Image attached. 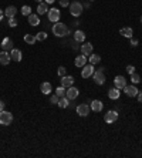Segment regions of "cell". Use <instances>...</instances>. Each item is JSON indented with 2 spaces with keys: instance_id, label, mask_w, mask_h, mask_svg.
Instances as JSON below:
<instances>
[{
  "instance_id": "obj_1",
  "label": "cell",
  "mask_w": 142,
  "mask_h": 158,
  "mask_svg": "<svg viewBox=\"0 0 142 158\" xmlns=\"http://www.w3.org/2000/svg\"><path fill=\"white\" fill-rule=\"evenodd\" d=\"M53 34L54 36H57V37H65L67 34H70V29L65 26L64 23H54V26H53Z\"/></svg>"
},
{
  "instance_id": "obj_2",
  "label": "cell",
  "mask_w": 142,
  "mask_h": 158,
  "mask_svg": "<svg viewBox=\"0 0 142 158\" xmlns=\"http://www.w3.org/2000/svg\"><path fill=\"white\" fill-rule=\"evenodd\" d=\"M82 10H84V6L80 3L78 0H74L72 3L70 4V13H71V16H74V17H78L82 14Z\"/></svg>"
},
{
  "instance_id": "obj_3",
  "label": "cell",
  "mask_w": 142,
  "mask_h": 158,
  "mask_svg": "<svg viewBox=\"0 0 142 158\" xmlns=\"http://www.w3.org/2000/svg\"><path fill=\"white\" fill-rule=\"evenodd\" d=\"M13 123V114L10 111H0V126H10Z\"/></svg>"
},
{
  "instance_id": "obj_4",
  "label": "cell",
  "mask_w": 142,
  "mask_h": 158,
  "mask_svg": "<svg viewBox=\"0 0 142 158\" xmlns=\"http://www.w3.org/2000/svg\"><path fill=\"white\" fill-rule=\"evenodd\" d=\"M93 77H94V83H95V84L103 86L104 83H105V71H104V67H103V69H98L97 71H94Z\"/></svg>"
},
{
  "instance_id": "obj_5",
  "label": "cell",
  "mask_w": 142,
  "mask_h": 158,
  "mask_svg": "<svg viewBox=\"0 0 142 158\" xmlns=\"http://www.w3.org/2000/svg\"><path fill=\"white\" fill-rule=\"evenodd\" d=\"M60 17H61V13H60V10L58 9H50L48 10V20L51 22V23H57V22H60Z\"/></svg>"
},
{
  "instance_id": "obj_6",
  "label": "cell",
  "mask_w": 142,
  "mask_h": 158,
  "mask_svg": "<svg viewBox=\"0 0 142 158\" xmlns=\"http://www.w3.org/2000/svg\"><path fill=\"white\" fill-rule=\"evenodd\" d=\"M93 74H94V64H85L82 67V71H81V77L82 79H90Z\"/></svg>"
},
{
  "instance_id": "obj_7",
  "label": "cell",
  "mask_w": 142,
  "mask_h": 158,
  "mask_svg": "<svg viewBox=\"0 0 142 158\" xmlns=\"http://www.w3.org/2000/svg\"><path fill=\"white\" fill-rule=\"evenodd\" d=\"M80 94V90L77 87H74V86H71V87L67 88V91H65V97L68 98V100H75Z\"/></svg>"
},
{
  "instance_id": "obj_8",
  "label": "cell",
  "mask_w": 142,
  "mask_h": 158,
  "mask_svg": "<svg viewBox=\"0 0 142 158\" xmlns=\"http://www.w3.org/2000/svg\"><path fill=\"white\" fill-rule=\"evenodd\" d=\"M104 120H105L107 124H112V123H115V121L118 120V113H117L115 110H110L107 114H105Z\"/></svg>"
},
{
  "instance_id": "obj_9",
  "label": "cell",
  "mask_w": 142,
  "mask_h": 158,
  "mask_svg": "<svg viewBox=\"0 0 142 158\" xmlns=\"http://www.w3.org/2000/svg\"><path fill=\"white\" fill-rule=\"evenodd\" d=\"M90 105L88 104H80V105H77V114L78 115H81V117H87L88 114H90Z\"/></svg>"
},
{
  "instance_id": "obj_10",
  "label": "cell",
  "mask_w": 142,
  "mask_h": 158,
  "mask_svg": "<svg viewBox=\"0 0 142 158\" xmlns=\"http://www.w3.org/2000/svg\"><path fill=\"white\" fill-rule=\"evenodd\" d=\"M124 91H125V94L128 95V97H136L138 93H139V90L136 88L135 84H132V86H125V87H124Z\"/></svg>"
},
{
  "instance_id": "obj_11",
  "label": "cell",
  "mask_w": 142,
  "mask_h": 158,
  "mask_svg": "<svg viewBox=\"0 0 142 158\" xmlns=\"http://www.w3.org/2000/svg\"><path fill=\"white\" fill-rule=\"evenodd\" d=\"M114 84H115V87L119 88V90H124V87L126 86V79L124 76H117L115 79H114Z\"/></svg>"
},
{
  "instance_id": "obj_12",
  "label": "cell",
  "mask_w": 142,
  "mask_h": 158,
  "mask_svg": "<svg viewBox=\"0 0 142 158\" xmlns=\"http://www.w3.org/2000/svg\"><path fill=\"white\" fill-rule=\"evenodd\" d=\"M14 44H13V40L10 39V37H4V39L1 40V50H4V51H9V50H11Z\"/></svg>"
},
{
  "instance_id": "obj_13",
  "label": "cell",
  "mask_w": 142,
  "mask_h": 158,
  "mask_svg": "<svg viewBox=\"0 0 142 158\" xmlns=\"http://www.w3.org/2000/svg\"><path fill=\"white\" fill-rule=\"evenodd\" d=\"M11 61V57H10V53H7V51H1L0 53V64L1 66H7L9 63Z\"/></svg>"
},
{
  "instance_id": "obj_14",
  "label": "cell",
  "mask_w": 142,
  "mask_h": 158,
  "mask_svg": "<svg viewBox=\"0 0 142 158\" xmlns=\"http://www.w3.org/2000/svg\"><path fill=\"white\" fill-rule=\"evenodd\" d=\"M80 50H81V54L84 56L93 54V44L91 43H82V46L80 47Z\"/></svg>"
},
{
  "instance_id": "obj_15",
  "label": "cell",
  "mask_w": 142,
  "mask_h": 158,
  "mask_svg": "<svg viewBox=\"0 0 142 158\" xmlns=\"http://www.w3.org/2000/svg\"><path fill=\"white\" fill-rule=\"evenodd\" d=\"M90 108L93 111H95V113H100V111H103V108H104V103L100 101V100H94V101H91Z\"/></svg>"
},
{
  "instance_id": "obj_16",
  "label": "cell",
  "mask_w": 142,
  "mask_h": 158,
  "mask_svg": "<svg viewBox=\"0 0 142 158\" xmlns=\"http://www.w3.org/2000/svg\"><path fill=\"white\" fill-rule=\"evenodd\" d=\"M10 57H11V60H14L16 63H19V61L22 60L23 54H22V51H20L19 48H11V50H10Z\"/></svg>"
},
{
  "instance_id": "obj_17",
  "label": "cell",
  "mask_w": 142,
  "mask_h": 158,
  "mask_svg": "<svg viewBox=\"0 0 142 158\" xmlns=\"http://www.w3.org/2000/svg\"><path fill=\"white\" fill-rule=\"evenodd\" d=\"M74 84V77H71V76H64V77H61V86L65 88L71 87Z\"/></svg>"
},
{
  "instance_id": "obj_18",
  "label": "cell",
  "mask_w": 142,
  "mask_h": 158,
  "mask_svg": "<svg viewBox=\"0 0 142 158\" xmlns=\"http://www.w3.org/2000/svg\"><path fill=\"white\" fill-rule=\"evenodd\" d=\"M74 64H75L77 67H81V69H82V67L87 64V57H85L84 54L77 56V57H75V61H74Z\"/></svg>"
},
{
  "instance_id": "obj_19",
  "label": "cell",
  "mask_w": 142,
  "mask_h": 158,
  "mask_svg": "<svg viewBox=\"0 0 142 158\" xmlns=\"http://www.w3.org/2000/svg\"><path fill=\"white\" fill-rule=\"evenodd\" d=\"M48 12V4L46 3V1H41V3H39V6H37V14L39 16H41V14H46Z\"/></svg>"
},
{
  "instance_id": "obj_20",
  "label": "cell",
  "mask_w": 142,
  "mask_h": 158,
  "mask_svg": "<svg viewBox=\"0 0 142 158\" xmlns=\"http://www.w3.org/2000/svg\"><path fill=\"white\" fill-rule=\"evenodd\" d=\"M119 34H121V36H124V37H126V39H132L134 30H132L131 27H124V29H121V30H119Z\"/></svg>"
},
{
  "instance_id": "obj_21",
  "label": "cell",
  "mask_w": 142,
  "mask_h": 158,
  "mask_svg": "<svg viewBox=\"0 0 142 158\" xmlns=\"http://www.w3.org/2000/svg\"><path fill=\"white\" fill-rule=\"evenodd\" d=\"M119 95H121V91H119V88H117V87L111 88L110 91H108V97H110L111 100H118Z\"/></svg>"
},
{
  "instance_id": "obj_22",
  "label": "cell",
  "mask_w": 142,
  "mask_h": 158,
  "mask_svg": "<svg viewBox=\"0 0 142 158\" xmlns=\"http://www.w3.org/2000/svg\"><path fill=\"white\" fill-rule=\"evenodd\" d=\"M40 90H41V93L43 94H50L51 93V84L48 83V81H44V83H41V86H40Z\"/></svg>"
},
{
  "instance_id": "obj_23",
  "label": "cell",
  "mask_w": 142,
  "mask_h": 158,
  "mask_svg": "<svg viewBox=\"0 0 142 158\" xmlns=\"http://www.w3.org/2000/svg\"><path fill=\"white\" fill-rule=\"evenodd\" d=\"M29 23H30V26H33V27H36V26H39L40 24V17L39 14H30L29 16Z\"/></svg>"
},
{
  "instance_id": "obj_24",
  "label": "cell",
  "mask_w": 142,
  "mask_h": 158,
  "mask_svg": "<svg viewBox=\"0 0 142 158\" xmlns=\"http://www.w3.org/2000/svg\"><path fill=\"white\" fill-rule=\"evenodd\" d=\"M16 13H17L16 6H7L6 10H4V16H7V17H14Z\"/></svg>"
},
{
  "instance_id": "obj_25",
  "label": "cell",
  "mask_w": 142,
  "mask_h": 158,
  "mask_svg": "<svg viewBox=\"0 0 142 158\" xmlns=\"http://www.w3.org/2000/svg\"><path fill=\"white\" fill-rule=\"evenodd\" d=\"M74 40L75 41H78V43H84V40H85V34L82 30H77V32L74 33Z\"/></svg>"
},
{
  "instance_id": "obj_26",
  "label": "cell",
  "mask_w": 142,
  "mask_h": 158,
  "mask_svg": "<svg viewBox=\"0 0 142 158\" xmlns=\"http://www.w3.org/2000/svg\"><path fill=\"white\" fill-rule=\"evenodd\" d=\"M24 41H26L27 44L33 46V44H36V41H37V37H36L34 34H24Z\"/></svg>"
},
{
  "instance_id": "obj_27",
  "label": "cell",
  "mask_w": 142,
  "mask_h": 158,
  "mask_svg": "<svg viewBox=\"0 0 142 158\" xmlns=\"http://www.w3.org/2000/svg\"><path fill=\"white\" fill-rule=\"evenodd\" d=\"M70 105V100L64 95V97H60V100H58V107L60 108H67Z\"/></svg>"
},
{
  "instance_id": "obj_28",
  "label": "cell",
  "mask_w": 142,
  "mask_h": 158,
  "mask_svg": "<svg viewBox=\"0 0 142 158\" xmlns=\"http://www.w3.org/2000/svg\"><path fill=\"white\" fill-rule=\"evenodd\" d=\"M101 61V57L98 54H90V64H98Z\"/></svg>"
},
{
  "instance_id": "obj_29",
  "label": "cell",
  "mask_w": 142,
  "mask_h": 158,
  "mask_svg": "<svg viewBox=\"0 0 142 158\" xmlns=\"http://www.w3.org/2000/svg\"><path fill=\"white\" fill-rule=\"evenodd\" d=\"M131 81H132V84H138V83L141 81V77H139V74L134 71V73L131 74Z\"/></svg>"
},
{
  "instance_id": "obj_30",
  "label": "cell",
  "mask_w": 142,
  "mask_h": 158,
  "mask_svg": "<svg viewBox=\"0 0 142 158\" xmlns=\"http://www.w3.org/2000/svg\"><path fill=\"white\" fill-rule=\"evenodd\" d=\"M65 91H67V90H65V87H63V86L55 88V94L58 95V97H64V95H65Z\"/></svg>"
},
{
  "instance_id": "obj_31",
  "label": "cell",
  "mask_w": 142,
  "mask_h": 158,
  "mask_svg": "<svg viewBox=\"0 0 142 158\" xmlns=\"http://www.w3.org/2000/svg\"><path fill=\"white\" fill-rule=\"evenodd\" d=\"M22 14L23 16H30L32 14V7L30 6H23L22 7Z\"/></svg>"
},
{
  "instance_id": "obj_32",
  "label": "cell",
  "mask_w": 142,
  "mask_h": 158,
  "mask_svg": "<svg viewBox=\"0 0 142 158\" xmlns=\"http://www.w3.org/2000/svg\"><path fill=\"white\" fill-rule=\"evenodd\" d=\"M37 41H44V40L47 39V33L46 32H40V33H37Z\"/></svg>"
},
{
  "instance_id": "obj_33",
  "label": "cell",
  "mask_w": 142,
  "mask_h": 158,
  "mask_svg": "<svg viewBox=\"0 0 142 158\" xmlns=\"http://www.w3.org/2000/svg\"><path fill=\"white\" fill-rule=\"evenodd\" d=\"M9 26H10V27H16L17 26L16 17H9Z\"/></svg>"
},
{
  "instance_id": "obj_34",
  "label": "cell",
  "mask_w": 142,
  "mask_h": 158,
  "mask_svg": "<svg viewBox=\"0 0 142 158\" xmlns=\"http://www.w3.org/2000/svg\"><path fill=\"white\" fill-rule=\"evenodd\" d=\"M58 100H60V97H58L57 94H54V95H51L50 103H51V104H58Z\"/></svg>"
},
{
  "instance_id": "obj_35",
  "label": "cell",
  "mask_w": 142,
  "mask_h": 158,
  "mask_svg": "<svg viewBox=\"0 0 142 158\" xmlns=\"http://www.w3.org/2000/svg\"><path fill=\"white\" fill-rule=\"evenodd\" d=\"M57 74H58L60 77H64V76H65V67H58V70H57Z\"/></svg>"
},
{
  "instance_id": "obj_36",
  "label": "cell",
  "mask_w": 142,
  "mask_h": 158,
  "mask_svg": "<svg viewBox=\"0 0 142 158\" xmlns=\"http://www.w3.org/2000/svg\"><path fill=\"white\" fill-rule=\"evenodd\" d=\"M61 7H68L70 6V0H58Z\"/></svg>"
},
{
  "instance_id": "obj_37",
  "label": "cell",
  "mask_w": 142,
  "mask_h": 158,
  "mask_svg": "<svg viewBox=\"0 0 142 158\" xmlns=\"http://www.w3.org/2000/svg\"><path fill=\"white\" fill-rule=\"evenodd\" d=\"M126 71H128L129 74H132V73L135 71V67H134V66H131V64H129V66H126Z\"/></svg>"
},
{
  "instance_id": "obj_38",
  "label": "cell",
  "mask_w": 142,
  "mask_h": 158,
  "mask_svg": "<svg viewBox=\"0 0 142 158\" xmlns=\"http://www.w3.org/2000/svg\"><path fill=\"white\" fill-rule=\"evenodd\" d=\"M136 44H138V40H136V39H131V46H132V47H135Z\"/></svg>"
},
{
  "instance_id": "obj_39",
  "label": "cell",
  "mask_w": 142,
  "mask_h": 158,
  "mask_svg": "<svg viewBox=\"0 0 142 158\" xmlns=\"http://www.w3.org/2000/svg\"><path fill=\"white\" fill-rule=\"evenodd\" d=\"M136 97H138V103L142 104V93H138V95H136Z\"/></svg>"
},
{
  "instance_id": "obj_40",
  "label": "cell",
  "mask_w": 142,
  "mask_h": 158,
  "mask_svg": "<svg viewBox=\"0 0 142 158\" xmlns=\"http://www.w3.org/2000/svg\"><path fill=\"white\" fill-rule=\"evenodd\" d=\"M3 110H4V103L0 100V111H3Z\"/></svg>"
},
{
  "instance_id": "obj_41",
  "label": "cell",
  "mask_w": 142,
  "mask_h": 158,
  "mask_svg": "<svg viewBox=\"0 0 142 158\" xmlns=\"http://www.w3.org/2000/svg\"><path fill=\"white\" fill-rule=\"evenodd\" d=\"M3 16H4V12H3V10H1V9H0V22H1V20H3Z\"/></svg>"
},
{
  "instance_id": "obj_42",
  "label": "cell",
  "mask_w": 142,
  "mask_h": 158,
  "mask_svg": "<svg viewBox=\"0 0 142 158\" xmlns=\"http://www.w3.org/2000/svg\"><path fill=\"white\" fill-rule=\"evenodd\" d=\"M44 1H46L47 4H53V3H54L55 0H44Z\"/></svg>"
},
{
  "instance_id": "obj_43",
  "label": "cell",
  "mask_w": 142,
  "mask_h": 158,
  "mask_svg": "<svg viewBox=\"0 0 142 158\" xmlns=\"http://www.w3.org/2000/svg\"><path fill=\"white\" fill-rule=\"evenodd\" d=\"M36 1H39V3H41V1H44V0H36Z\"/></svg>"
},
{
  "instance_id": "obj_44",
  "label": "cell",
  "mask_w": 142,
  "mask_h": 158,
  "mask_svg": "<svg viewBox=\"0 0 142 158\" xmlns=\"http://www.w3.org/2000/svg\"><path fill=\"white\" fill-rule=\"evenodd\" d=\"M139 20H141V23H142V17H141V19H139Z\"/></svg>"
},
{
  "instance_id": "obj_45",
  "label": "cell",
  "mask_w": 142,
  "mask_h": 158,
  "mask_svg": "<svg viewBox=\"0 0 142 158\" xmlns=\"http://www.w3.org/2000/svg\"><path fill=\"white\" fill-rule=\"evenodd\" d=\"M88 1H94V0H88Z\"/></svg>"
}]
</instances>
